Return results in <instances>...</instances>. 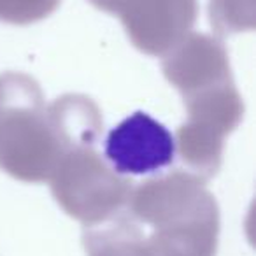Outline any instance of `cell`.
Wrapping results in <instances>:
<instances>
[{
    "label": "cell",
    "instance_id": "cell-1",
    "mask_svg": "<svg viewBox=\"0 0 256 256\" xmlns=\"http://www.w3.org/2000/svg\"><path fill=\"white\" fill-rule=\"evenodd\" d=\"M67 151L37 82L23 74L0 76V168L22 181H50Z\"/></svg>",
    "mask_w": 256,
    "mask_h": 256
},
{
    "label": "cell",
    "instance_id": "cell-2",
    "mask_svg": "<svg viewBox=\"0 0 256 256\" xmlns=\"http://www.w3.org/2000/svg\"><path fill=\"white\" fill-rule=\"evenodd\" d=\"M50 181L65 212L86 226L118 216L132 193V182L107 167L92 146L67 151Z\"/></svg>",
    "mask_w": 256,
    "mask_h": 256
},
{
    "label": "cell",
    "instance_id": "cell-3",
    "mask_svg": "<svg viewBox=\"0 0 256 256\" xmlns=\"http://www.w3.org/2000/svg\"><path fill=\"white\" fill-rule=\"evenodd\" d=\"M176 139L150 114L137 110L114 126L106 139V158L120 176H144L168 167Z\"/></svg>",
    "mask_w": 256,
    "mask_h": 256
},
{
    "label": "cell",
    "instance_id": "cell-4",
    "mask_svg": "<svg viewBox=\"0 0 256 256\" xmlns=\"http://www.w3.org/2000/svg\"><path fill=\"white\" fill-rule=\"evenodd\" d=\"M118 14L132 42L148 54L174 50L196 18L195 0H124Z\"/></svg>",
    "mask_w": 256,
    "mask_h": 256
},
{
    "label": "cell",
    "instance_id": "cell-5",
    "mask_svg": "<svg viewBox=\"0 0 256 256\" xmlns=\"http://www.w3.org/2000/svg\"><path fill=\"white\" fill-rule=\"evenodd\" d=\"M167 79L182 95L230 82L228 56L218 40L207 36H186L164 62Z\"/></svg>",
    "mask_w": 256,
    "mask_h": 256
},
{
    "label": "cell",
    "instance_id": "cell-6",
    "mask_svg": "<svg viewBox=\"0 0 256 256\" xmlns=\"http://www.w3.org/2000/svg\"><path fill=\"white\" fill-rule=\"evenodd\" d=\"M254 0H210V23L218 32H238L248 20L252 25Z\"/></svg>",
    "mask_w": 256,
    "mask_h": 256
},
{
    "label": "cell",
    "instance_id": "cell-7",
    "mask_svg": "<svg viewBox=\"0 0 256 256\" xmlns=\"http://www.w3.org/2000/svg\"><path fill=\"white\" fill-rule=\"evenodd\" d=\"M60 0H0V20L14 25H28L50 16Z\"/></svg>",
    "mask_w": 256,
    "mask_h": 256
},
{
    "label": "cell",
    "instance_id": "cell-8",
    "mask_svg": "<svg viewBox=\"0 0 256 256\" xmlns=\"http://www.w3.org/2000/svg\"><path fill=\"white\" fill-rule=\"evenodd\" d=\"M90 2L107 12H118L124 0H90Z\"/></svg>",
    "mask_w": 256,
    "mask_h": 256
}]
</instances>
